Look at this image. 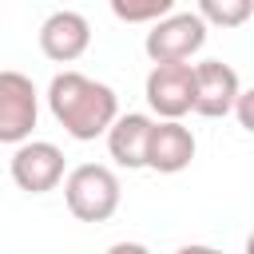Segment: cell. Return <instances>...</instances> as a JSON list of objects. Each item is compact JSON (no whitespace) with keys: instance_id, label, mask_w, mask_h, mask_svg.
<instances>
[{"instance_id":"cell-1","label":"cell","mask_w":254,"mask_h":254,"mask_svg":"<svg viewBox=\"0 0 254 254\" xmlns=\"http://www.w3.org/2000/svg\"><path fill=\"white\" fill-rule=\"evenodd\" d=\"M48 103L71 139H95L115 119V91L79 71H60L48 87Z\"/></svg>"},{"instance_id":"cell-2","label":"cell","mask_w":254,"mask_h":254,"mask_svg":"<svg viewBox=\"0 0 254 254\" xmlns=\"http://www.w3.org/2000/svg\"><path fill=\"white\" fill-rule=\"evenodd\" d=\"M64 194H67V210L79 222H103L119 206V179L99 163H83L67 175Z\"/></svg>"},{"instance_id":"cell-3","label":"cell","mask_w":254,"mask_h":254,"mask_svg":"<svg viewBox=\"0 0 254 254\" xmlns=\"http://www.w3.org/2000/svg\"><path fill=\"white\" fill-rule=\"evenodd\" d=\"M206 40V24L202 16L179 12V16H159V24L147 32V56L155 64H171V60H187L190 52H198Z\"/></svg>"},{"instance_id":"cell-4","label":"cell","mask_w":254,"mask_h":254,"mask_svg":"<svg viewBox=\"0 0 254 254\" xmlns=\"http://www.w3.org/2000/svg\"><path fill=\"white\" fill-rule=\"evenodd\" d=\"M147 103L163 115V119H179L190 111L194 103V67L183 60L171 64H155L147 75Z\"/></svg>"},{"instance_id":"cell-5","label":"cell","mask_w":254,"mask_h":254,"mask_svg":"<svg viewBox=\"0 0 254 254\" xmlns=\"http://www.w3.org/2000/svg\"><path fill=\"white\" fill-rule=\"evenodd\" d=\"M36 127V87L24 71H0V143H20Z\"/></svg>"},{"instance_id":"cell-6","label":"cell","mask_w":254,"mask_h":254,"mask_svg":"<svg viewBox=\"0 0 254 254\" xmlns=\"http://www.w3.org/2000/svg\"><path fill=\"white\" fill-rule=\"evenodd\" d=\"M12 179L28 194H44L64 179V151L56 143H24L12 155Z\"/></svg>"},{"instance_id":"cell-7","label":"cell","mask_w":254,"mask_h":254,"mask_svg":"<svg viewBox=\"0 0 254 254\" xmlns=\"http://www.w3.org/2000/svg\"><path fill=\"white\" fill-rule=\"evenodd\" d=\"M234 95H238V71L230 64L202 60L194 67V103H190V111L218 119V115H226L234 107Z\"/></svg>"},{"instance_id":"cell-8","label":"cell","mask_w":254,"mask_h":254,"mask_svg":"<svg viewBox=\"0 0 254 254\" xmlns=\"http://www.w3.org/2000/svg\"><path fill=\"white\" fill-rule=\"evenodd\" d=\"M87 40H91V28L79 12H52L44 24H40V48L48 60L56 64H71L87 52Z\"/></svg>"},{"instance_id":"cell-9","label":"cell","mask_w":254,"mask_h":254,"mask_svg":"<svg viewBox=\"0 0 254 254\" xmlns=\"http://www.w3.org/2000/svg\"><path fill=\"white\" fill-rule=\"evenodd\" d=\"M194 159V135L179 123V119H163L151 123V139H147V167L175 175Z\"/></svg>"},{"instance_id":"cell-10","label":"cell","mask_w":254,"mask_h":254,"mask_svg":"<svg viewBox=\"0 0 254 254\" xmlns=\"http://www.w3.org/2000/svg\"><path fill=\"white\" fill-rule=\"evenodd\" d=\"M147 139H151L147 115H123V119H111V127H107L111 159L123 167H147Z\"/></svg>"},{"instance_id":"cell-11","label":"cell","mask_w":254,"mask_h":254,"mask_svg":"<svg viewBox=\"0 0 254 254\" xmlns=\"http://www.w3.org/2000/svg\"><path fill=\"white\" fill-rule=\"evenodd\" d=\"M175 8V0H111V12L127 24H143V20H159Z\"/></svg>"},{"instance_id":"cell-12","label":"cell","mask_w":254,"mask_h":254,"mask_svg":"<svg viewBox=\"0 0 254 254\" xmlns=\"http://www.w3.org/2000/svg\"><path fill=\"white\" fill-rule=\"evenodd\" d=\"M198 8H202L206 20H214V24H222V28H238V24L250 16L254 0H198Z\"/></svg>"},{"instance_id":"cell-13","label":"cell","mask_w":254,"mask_h":254,"mask_svg":"<svg viewBox=\"0 0 254 254\" xmlns=\"http://www.w3.org/2000/svg\"><path fill=\"white\" fill-rule=\"evenodd\" d=\"M234 107H238V119H242V127H246V131H254V91H242V87H238V95H234Z\"/></svg>"},{"instance_id":"cell-14","label":"cell","mask_w":254,"mask_h":254,"mask_svg":"<svg viewBox=\"0 0 254 254\" xmlns=\"http://www.w3.org/2000/svg\"><path fill=\"white\" fill-rule=\"evenodd\" d=\"M107 254H151L143 242H115V246H107Z\"/></svg>"},{"instance_id":"cell-15","label":"cell","mask_w":254,"mask_h":254,"mask_svg":"<svg viewBox=\"0 0 254 254\" xmlns=\"http://www.w3.org/2000/svg\"><path fill=\"white\" fill-rule=\"evenodd\" d=\"M175 254H222V250H214V246H198V242H190V246H183V250H175Z\"/></svg>"}]
</instances>
